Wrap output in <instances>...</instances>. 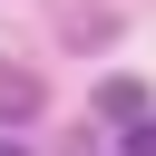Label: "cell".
I'll return each instance as SVG.
<instances>
[{
  "label": "cell",
  "mask_w": 156,
  "mask_h": 156,
  "mask_svg": "<svg viewBox=\"0 0 156 156\" xmlns=\"http://www.w3.org/2000/svg\"><path fill=\"white\" fill-rule=\"evenodd\" d=\"M98 117H146V88H136V78H107V88H98Z\"/></svg>",
  "instance_id": "1"
},
{
  "label": "cell",
  "mask_w": 156,
  "mask_h": 156,
  "mask_svg": "<svg viewBox=\"0 0 156 156\" xmlns=\"http://www.w3.org/2000/svg\"><path fill=\"white\" fill-rule=\"evenodd\" d=\"M29 98H39V88H29V78H10V68H0V117H20V107H29Z\"/></svg>",
  "instance_id": "2"
},
{
  "label": "cell",
  "mask_w": 156,
  "mask_h": 156,
  "mask_svg": "<svg viewBox=\"0 0 156 156\" xmlns=\"http://www.w3.org/2000/svg\"><path fill=\"white\" fill-rule=\"evenodd\" d=\"M127 156H156V117H127Z\"/></svg>",
  "instance_id": "3"
},
{
  "label": "cell",
  "mask_w": 156,
  "mask_h": 156,
  "mask_svg": "<svg viewBox=\"0 0 156 156\" xmlns=\"http://www.w3.org/2000/svg\"><path fill=\"white\" fill-rule=\"evenodd\" d=\"M0 156H29V146H10V136H0Z\"/></svg>",
  "instance_id": "4"
}]
</instances>
